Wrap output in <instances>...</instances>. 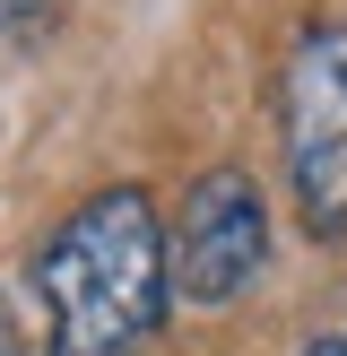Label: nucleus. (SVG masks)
<instances>
[{
	"mask_svg": "<svg viewBox=\"0 0 347 356\" xmlns=\"http://www.w3.org/2000/svg\"><path fill=\"white\" fill-rule=\"evenodd\" d=\"M304 356H347V330H339V339H312Z\"/></svg>",
	"mask_w": 347,
	"mask_h": 356,
	"instance_id": "39448f33",
	"label": "nucleus"
},
{
	"mask_svg": "<svg viewBox=\"0 0 347 356\" xmlns=\"http://www.w3.org/2000/svg\"><path fill=\"white\" fill-rule=\"evenodd\" d=\"M269 270V200L243 165H208L200 183L183 191V218L165 235V287L183 305H235V296L260 287Z\"/></svg>",
	"mask_w": 347,
	"mask_h": 356,
	"instance_id": "7ed1b4c3",
	"label": "nucleus"
},
{
	"mask_svg": "<svg viewBox=\"0 0 347 356\" xmlns=\"http://www.w3.org/2000/svg\"><path fill=\"white\" fill-rule=\"evenodd\" d=\"M287 191L312 235H347V26H304L278 87Z\"/></svg>",
	"mask_w": 347,
	"mask_h": 356,
	"instance_id": "f03ea898",
	"label": "nucleus"
},
{
	"mask_svg": "<svg viewBox=\"0 0 347 356\" xmlns=\"http://www.w3.org/2000/svg\"><path fill=\"white\" fill-rule=\"evenodd\" d=\"M0 26H9V0H0Z\"/></svg>",
	"mask_w": 347,
	"mask_h": 356,
	"instance_id": "423d86ee",
	"label": "nucleus"
},
{
	"mask_svg": "<svg viewBox=\"0 0 347 356\" xmlns=\"http://www.w3.org/2000/svg\"><path fill=\"white\" fill-rule=\"evenodd\" d=\"M52 356H130L165 330V218L139 183H104L35 243Z\"/></svg>",
	"mask_w": 347,
	"mask_h": 356,
	"instance_id": "f257e3e1",
	"label": "nucleus"
},
{
	"mask_svg": "<svg viewBox=\"0 0 347 356\" xmlns=\"http://www.w3.org/2000/svg\"><path fill=\"white\" fill-rule=\"evenodd\" d=\"M0 356H26V339H17V313H9V296H0Z\"/></svg>",
	"mask_w": 347,
	"mask_h": 356,
	"instance_id": "20e7f679",
	"label": "nucleus"
}]
</instances>
